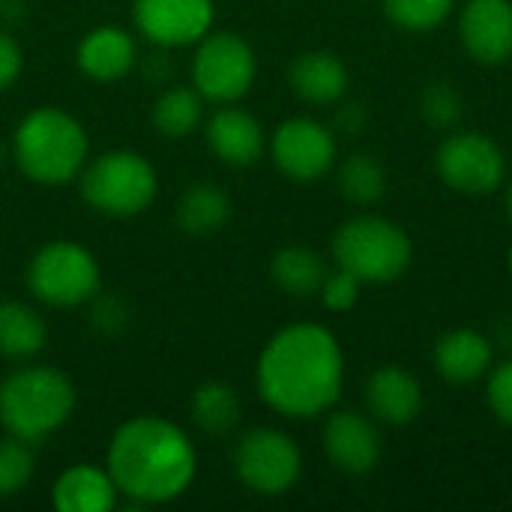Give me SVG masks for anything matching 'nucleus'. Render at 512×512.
Segmentation results:
<instances>
[{"instance_id": "obj_29", "label": "nucleus", "mask_w": 512, "mask_h": 512, "mask_svg": "<svg viewBox=\"0 0 512 512\" xmlns=\"http://www.w3.org/2000/svg\"><path fill=\"white\" fill-rule=\"evenodd\" d=\"M33 471H36V462H33L30 444L12 435L3 438L0 441V498L18 495L33 480Z\"/></svg>"}, {"instance_id": "obj_28", "label": "nucleus", "mask_w": 512, "mask_h": 512, "mask_svg": "<svg viewBox=\"0 0 512 512\" xmlns=\"http://www.w3.org/2000/svg\"><path fill=\"white\" fill-rule=\"evenodd\" d=\"M390 24L408 33L438 30L456 9V0H381Z\"/></svg>"}, {"instance_id": "obj_19", "label": "nucleus", "mask_w": 512, "mask_h": 512, "mask_svg": "<svg viewBox=\"0 0 512 512\" xmlns=\"http://www.w3.org/2000/svg\"><path fill=\"white\" fill-rule=\"evenodd\" d=\"M138 60L135 39L114 24L93 27L78 45V69L93 81H120Z\"/></svg>"}, {"instance_id": "obj_10", "label": "nucleus", "mask_w": 512, "mask_h": 512, "mask_svg": "<svg viewBox=\"0 0 512 512\" xmlns=\"http://www.w3.org/2000/svg\"><path fill=\"white\" fill-rule=\"evenodd\" d=\"M234 471L246 489L264 498L291 492L303 474V453L291 435L279 429H252L234 450Z\"/></svg>"}, {"instance_id": "obj_35", "label": "nucleus", "mask_w": 512, "mask_h": 512, "mask_svg": "<svg viewBox=\"0 0 512 512\" xmlns=\"http://www.w3.org/2000/svg\"><path fill=\"white\" fill-rule=\"evenodd\" d=\"M504 210H507V219H510L512 225V180L510 186H507V195H504Z\"/></svg>"}, {"instance_id": "obj_16", "label": "nucleus", "mask_w": 512, "mask_h": 512, "mask_svg": "<svg viewBox=\"0 0 512 512\" xmlns=\"http://www.w3.org/2000/svg\"><path fill=\"white\" fill-rule=\"evenodd\" d=\"M432 366L453 387L477 384L495 366V342L474 327H456L435 342Z\"/></svg>"}, {"instance_id": "obj_2", "label": "nucleus", "mask_w": 512, "mask_h": 512, "mask_svg": "<svg viewBox=\"0 0 512 512\" xmlns=\"http://www.w3.org/2000/svg\"><path fill=\"white\" fill-rule=\"evenodd\" d=\"M195 471V444L162 417H132L111 438L108 474L117 492L141 507L180 498L192 486Z\"/></svg>"}, {"instance_id": "obj_13", "label": "nucleus", "mask_w": 512, "mask_h": 512, "mask_svg": "<svg viewBox=\"0 0 512 512\" xmlns=\"http://www.w3.org/2000/svg\"><path fill=\"white\" fill-rule=\"evenodd\" d=\"M321 447L330 465L348 477H366L378 468L384 441L378 423L360 411H336L327 417L321 432Z\"/></svg>"}, {"instance_id": "obj_3", "label": "nucleus", "mask_w": 512, "mask_h": 512, "mask_svg": "<svg viewBox=\"0 0 512 512\" xmlns=\"http://www.w3.org/2000/svg\"><path fill=\"white\" fill-rule=\"evenodd\" d=\"M12 153L24 177L33 183L63 186L84 171L87 135L72 114L60 108H36L18 123Z\"/></svg>"}, {"instance_id": "obj_27", "label": "nucleus", "mask_w": 512, "mask_h": 512, "mask_svg": "<svg viewBox=\"0 0 512 512\" xmlns=\"http://www.w3.org/2000/svg\"><path fill=\"white\" fill-rule=\"evenodd\" d=\"M417 111L420 117L438 129V132H453L462 120H465V96L459 93L456 84L450 81H429L423 90H420V99H417Z\"/></svg>"}, {"instance_id": "obj_25", "label": "nucleus", "mask_w": 512, "mask_h": 512, "mask_svg": "<svg viewBox=\"0 0 512 512\" xmlns=\"http://www.w3.org/2000/svg\"><path fill=\"white\" fill-rule=\"evenodd\" d=\"M243 414L240 396L225 381H207L192 396V417L201 432L207 435H228L237 429Z\"/></svg>"}, {"instance_id": "obj_21", "label": "nucleus", "mask_w": 512, "mask_h": 512, "mask_svg": "<svg viewBox=\"0 0 512 512\" xmlns=\"http://www.w3.org/2000/svg\"><path fill=\"white\" fill-rule=\"evenodd\" d=\"M327 264L312 246H282L270 261V276L279 291L291 297H312L327 279Z\"/></svg>"}, {"instance_id": "obj_8", "label": "nucleus", "mask_w": 512, "mask_h": 512, "mask_svg": "<svg viewBox=\"0 0 512 512\" xmlns=\"http://www.w3.org/2000/svg\"><path fill=\"white\" fill-rule=\"evenodd\" d=\"M255 51L246 39L228 30H210L198 39L192 57V81L201 99L231 105L252 90L255 81Z\"/></svg>"}, {"instance_id": "obj_23", "label": "nucleus", "mask_w": 512, "mask_h": 512, "mask_svg": "<svg viewBox=\"0 0 512 512\" xmlns=\"http://www.w3.org/2000/svg\"><path fill=\"white\" fill-rule=\"evenodd\" d=\"M45 321L24 303L6 300L0 303V357L6 360H27L42 351L45 345Z\"/></svg>"}, {"instance_id": "obj_4", "label": "nucleus", "mask_w": 512, "mask_h": 512, "mask_svg": "<svg viewBox=\"0 0 512 512\" xmlns=\"http://www.w3.org/2000/svg\"><path fill=\"white\" fill-rule=\"evenodd\" d=\"M75 408L72 381L51 366L15 369L0 381V426L27 444L57 432Z\"/></svg>"}, {"instance_id": "obj_31", "label": "nucleus", "mask_w": 512, "mask_h": 512, "mask_svg": "<svg viewBox=\"0 0 512 512\" xmlns=\"http://www.w3.org/2000/svg\"><path fill=\"white\" fill-rule=\"evenodd\" d=\"M486 405L504 426L512 429V357L489 369V375H486Z\"/></svg>"}, {"instance_id": "obj_20", "label": "nucleus", "mask_w": 512, "mask_h": 512, "mask_svg": "<svg viewBox=\"0 0 512 512\" xmlns=\"http://www.w3.org/2000/svg\"><path fill=\"white\" fill-rule=\"evenodd\" d=\"M54 507L60 512H111L117 504V486L96 465H72L54 483Z\"/></svg>"}, {"instance_id": "obj_12", "label": "nucleus", "mask_w": 512, "mask_h": 512, "mask_svg": "<svg viewBox=\"0 0 512 512\" xmlns=\"http://www.w3.org/2000/svg\"><path fill=\"white\" fill-rule=\"evenodd\" d=\"M213 0H135L132 18L138 33L162 48L198 42L213 27Z\"/></svg>"}, {"instance_id": "obj_37", "label": "nucleus", "mask_w": 512, "mask_h": 512, "mask_svg": "<svg viewBox=\"0 0 512 512\" xmlns=\"http://www.w3.org/2000/svg\"><path fill=\"white\" fill-rule=\"evenodd\" d=\"M0 165H3V141H0Z\"/></svg>"}, {"instance_id": "obj_22", "label": "nucleus", "mask_w": 512, "mask_h": 512, "mask_svg": "<svg viewBox=\"0 0 512 512\" xmlns=\"http://www.w3.org/2000/svg\"><path fill=\"white\" fill-rule=\"evenodd\" d=\"M228 219H231V198L225 189L213 183L189 186L177 201V225L186 234H195V237L216 234L228 225Z\"/></svg>"}, {"instance_id": "obj_34", "label": "nucleus", "mask_w": 512, "mask_h": 512, "mask_svg": "<svg viewBox=\"0 0 512 512\" xmlns=\"http://www.w3.org/2000/svg\"><path fill=\"white\" fill-rule=\"evenodd\" d=\"M126 321H129V315L117 297H105L93 306V327H99L102 333H120L126 327Z\"/></svg>"}, {"instance_id": "obj_5", "label": "nucleus", "mask_w": 512, "mask_h": 512, "mask_svg": "<svg viewBox=\"0 0 512 512\" xmlns=\"http://www.w3.org/2000/svg\"><path fill=\"white\" fill-rule=\"evenodd\" d=\"M330 249L336 267L348 270L363 285L399 282L414 264V243L408 231L381 213H357L345 219L336 228Z\"/></svg>"}, {"instance_id": "obj_11", "label": "nucleus", "mask_w": 512, "mask_h": 512, "mask_svg": "<svg viewBox=\"0 0 512 512\" xmlns=\"http://www.w3.org/2000/svg\"><path fill=\"white\" fill-rule=\"evenodd\" d=\"M336 132L312 117H291L276 126L270 156L276 168L294 183H315L336 165Z\"/></svg>"}, {"instance_id": "obj_24", "label": "nucleus", "mask_w": 512, "mask_h": 512, "mask_svg": "<svg viewBox=\"0 0 512 512\" xmlns=\"http://www.w3.org/2000/svg\"><path fill=\"white\" fill-rule=\"evenodd\" d=\"M387 168L372 153H351L336 168V186L354 207H375L387 195Z\"/></svg>"}, {"instance_id": "obj_32", "label": "nucleus", "mask_w": 512, "mask_h": 512, "mask_svg": "<svg viewBox=\"0 0 512 512\" xmlns=\"http://www.w3.org/2000/svg\"><path fill=\"white\" fill-rule=\"evenodd\" d=\"M366 126H369V111H366L363 102H342L336 108V117H333V132L336 135L357 138V135H363Z\"/></svg>"}, {"instance_id": "obj_1", "label": "nucleus", "mask_w": 512, "mask_h": 512, "mask_svg": "<svg viewBox=\"0 0 512 512\" xmlns=\"http://www.w3.org/2000/svg\"><path fill=\"white\" fill-rule=\"evenodd\" d=\"M255 384L276 414L291 420L321 417L345 387L342 345L321 324H291L264 345Z\"/></svg>"}, {"instance_id": "obj_30", "label": "nucleus", "mask_w": 512, "mask_h": 512, "mask_svg": "<svg viewBox=\"0 0 512 512\" xmlns=\"http://www.w3.org/2000/svg\"><path fill=\"white\" fill-rule=\"evenodd\" d=\"M360 288L363 282L357 276H351L348 270L336 267L333 273H327L324 285H321V303L330 309V312H351L360 300Z\"/></svg>"}, {"instance_id": "obj_26", "label": "nucleus", "mask_w": 512, "mask_h": 512, "mask_svg": "<svg viewBox=\"0 0 512 512\" xmlns=\"http://www.w3.org/2000/svg\"><path fill=\"white\" fill-rule=\"evenodd\" d=\"M201 123V93L192 87H171L156 99L153 126L165 138H186Z\"/></svg>"}, {"instance_id": "obj_33", "label": "nucleus", "mask_w": 512, "mask_h": 512, "mask_svg": "<svg viewBox=\"0 0 512 512\" xmlns=\"http://www.w3.org/2000/svg\"><path fill=\"white\" fill-rule=\"evenodd\" d=\"M21 66H24V54H21V45L0 30V90H9L18 75H21Z\"/></svg>"}, {"instance_id": "obj_15", "label": "nucleus", "mask_w": 512, "mask_h": 512, "mask_svg": "<svg viewBox=\"0 0 512 512\" xmlns=\"http://www.w3.org/2000/svg\"><path fill=\"white\" fill-rule=\"evenodd\" d=\"M363 399H366L369 417L393 429L411 426L426 405L420 378L411 369L396 366V363H384L366 378Z\"/></svg>"}, {"instance_id": "obj_36", "label": "nucleus", "mask_w": 512, "mask_h": 512, "mask_svg": "<svg viewBox=\"0 0 512 512\" xmlns=\"http://www.w3.org/2000/svg\"><path fill=\"white\" fill-rule=\"evenodd\" d=\"M507 267H510V276H512V246H510V252H507Z\"/></svg>"}, {"instance_id": "obj_6", "label": "nucleus", "mask_w": 512, "mask_h": 512, "mask_svg": "<svg viewBox=\"0 0 512 512\" xmlns=\"http://www.w3.org/2000/svg\"><path fill=\"white\" fill-rule=\"evenodd\" d=\"M153 165L135 150H108L81 171L84 201L105 216H135L156 198Z\"/></svg>"}, {"instance_id": "obj_14", "label": "nucleus", "mask_w": 512, "mask_h": 512, "mask_svg": "<svg viewBox=\"0 0 512 512\" xmlns=\"http://www.w3.org/2000/svg\"><path fill=\"white\" fill-rule=\"evenodd\" d=\"M459 42L480 66L512 57V0H468L459 9Z\"/></svg>"}, {"instance_id": "obj_18", "label": "nucleus", "mask_w": 512, "mask_h": 512, "mask_svg": "<svg viewBox=\"0 0 512 512\" xmlns=\"http://www.w3.org/2000/svg\"><path fill=\"white\" fill-rule=\"evenodd\" d=\"M288 81H291V90L303 102L336 105L348 93L351 72L339 54H333L327 48H315V51H303L300 57H294V63L288 69Z\"/></svg>"}, {"instance_id": "obj_7", "label": "nucleus", "mask_w": 512, "mask_h": 512, "mask_svg": "<svg viewBox=\"0 0 512 512\" xmlns=\"http://www.w3.org/2000/svg\"><path fill=\"white\" fill-rule=\"evenodd\" d=\"M27 288L48 306L72 309L99 294V264L81 243L54 240L33 255L27 267Z\"/></svg>"}, {"instance_id": "obj_9", "label": "nucleus", "mask_w": 512, "mask_h": 512, "mask_svg": "<svg viewBox=\"0 0 512 512\" xmlns=\"http://www.w3.org/2000/svg\"><path fill=\"white\" fill-rule=\"evenodd\" d=\"M435 174L462 195H492L507 180V156L483 132H447L435 150Z\"/></svg>"}, {"instance_id": "obj_17", "label": "nucleus", "mask_w": 512, "mask_h": 512, "mask_svg": "<svg viewBox=\"0 0 512 512\" xmlns=\"http://www.w3.org/2000/svg\"><path fill=\"white\" fill-rule=\"evenodd\" d=\"M207 144L213 150L216 159H222L225 165H255L264 156L267 138H264V126L243 108L225 105L219 108L210 120H207Z\"/></svg>"}]
</instances>
